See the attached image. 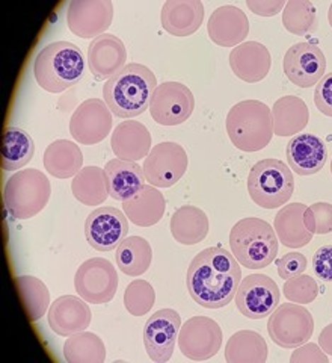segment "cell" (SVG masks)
<instances>
[{
	"instance_id": "1",
	"label": "cell",
	"mask_w": 332,
	"mask_h": 363,
	"mask_svg": "<svg viewBox=\"0 0 332 363\" xmlns=\"http://www.w3.org/2000/svg\"><path fill=\"white\" fill-rule=\"evenodd\" d=\"M242 281L237 259L224 247L202 250L190 262L186 285L192 300L205 309H221L236 297Z\"/></svg>"
},
{
	"instance_id": "2",
	"label": "cell",
	"mask_w": 332,
	"mask_h": 363,
	"mask_svg": "<svg viewBox=\"0 0 332 363\" xmlns=\"http://www.w3.org/2000/svg\"><path fill=\"white\" fill-rule=\"evenodd\" d=\"M156 88L157 79L151 68L132 62L108 79L103 86V100L115 117L133 118L150 109Z\"/></svg>"
},
{
	"instance_id": "3",
	"label": "cell",
	"mask_w": 332,
	"mask_h": 363,
	"mask_svg": "<svg viewBox=\"0 0 332 363\" xmlns=\"http://www.w3.org/2000/svg\"><path fill=\"white\" fill-rule=\"evenodd\" d=\"M85 73L84 53L76 44L56 41L40 50L33 74L41 88L49 93L62 91L76 85Z\"/></svg>"
},
{
	"instance_id": "4",
	"label": "cell",
	"mask_w": 332,
	"mask_h": 363,
	"mask_svg": "<svg viewBox=\"0 0 332 363\" xmlns=\"http://www.w3.org/2000/svg\"><path fill=\"white\" fill-rule=\"evenodd\" d=\"M230 247L240 265L249 269H261L269 267L277 257L278 236L268 221L248 217L233 225Z\"/></svg>"
},
{
	"instance_id": "5",
	"label": "cell",
	"mask_w": 332,
	"mask_h": 363,
	"mask_svg": "<svg viewBox=\"0 0 332 363\" xmlns=\"http://www.w3.org/2000/svg\"><path fill=\"white\" fill-rule=\"evenodd\" d=\"M227 132L239 150L260 152L275 135L272 109L260 100L239 101L227 116Z\"/></svg>"
},
{
	"instance_id": "6",
	"label": "cell",
	"mask_w": 332,
	"mask_h": 363,
	"mask_svg": "<svg viewBox=\"0 0 332 363\" xmlns=\"http://www.w3.org/2000/svg\"><path fill=\"white\" fill-rule=\"evenodd\" d=\"M52 186L42 172L37 168L21 169L11 176L4 189L6 211L16 220H29L40 213L50 200Z\"/></svg>"
},
{
	"instance_id": "7",
	"label": "cell",
	"mask_w": 332,
	"mask_h": 363,
	"mask_svg": "<svg viewBox=\"0 0 332 363\" xmlns=\"http://www.w3.org/2000/svg\"><path fill=\"white\" fill-rule=\"evenodd\" d=\"M294 191L292 169L278 159H263L248 176L249 197L263 209H277L287 203Z\"/></svg>"
},
{
	"instance_id": "8",
	"label": "cell",
	"mask_w": 332,
	"mask_h": 363,
	"mask_svg": "<svg viewBox=\"0 0 332 363\" xmlns=\"http://www.w3.org/2000/svg\"><path fill=\"white\" fill-rule=\"evenodd\" d=\"M268 332L277 345L296 348L313 336V315L301 304L284 303L269 315Z\"/></svg>"
},
{
	"instance_id": "9",
	"label": "cell",
	"mask_w": 332,
	"mask_h": 363,
	"mask_svg": "<svg viewBox=\"0 0 332 363\" xmlns=\"http://www.w3.org/2000/svg\"><path fill=\"white\" fill-rule=\"evenodd\" d=\"M74 288L80 297L91 304L109 303L118 289L117 269L108 259H88L76 272Z\"/></svg>"
},
{
	"instance_id": "10",
	"label": "cell",
	"mask_w": 332,
	"mask_h": 363,
	"mask_svg": "<svg viewBox=\"0 0 332 363\" xmlns=\"http://www.w3.org/2000/svg\"><path fill=\"white\" fill-rule=\"evenodd\" d=\"M189 165L186 150L178 143L165 141L154 145L144 162L147 182L156 188H169L185 176Z\"/></svg>"
},
{
	"instance_id": "11",
	"label": "cell",
	"mask_w": 332,
	"mask_h": 363,
	"mask_svg": "<svg viewBox=\"0 0 332 363\" xmlns=\"http://www.w3.org/2000/svg\"><path fill=\"white\" fill-rule=\"evenodd\" d=\"M222 337V328L212 318L193 316L180 328L178 347L190 360H207L221 350Z\"/></svg>"
},
{
	"instance_id": "12",
	"label": "cell",
	"mask_w": 332,
	"mask_h": 363,
	"mask_svg": "<svg viewBox=\"0 0 332 363\" xmlns=\"http://www.w3.org/2000/svg\"><path fill=\"white\" fill-rule=\"evenodd\" d=\"M281 292L266 274H251L240 281L236 294L239 312L251 320H263L280 306Z\"/></svg>"
},
{
	"instance_id": "13",
	"label": "cell",
	"mask_w": 332,
	"mask_h": 363,
	"mask_svg": "<svg viewBox=\"0 0 332 363\" xmlns=\"http://www.w3.org/2000/svg\"><path fill=\"white\" fill-rule=\"evenodd\" d=\"M195 109V97L192 91L180 82H164L154 89L150 113L162 126H177L185 123Z\"/></svg>"
},
{
	"instance_id": "14",
	"label": "cell",
	"mask_w": 332,
	"mask_h": 363,
	"mask_svg": "<svg viewBox=\"0 0 332 363\" xmlns=\"http://www.w3.org/2000/svg\"><path fill=\"white\" fill-rule=\"evenodd\" d=\"M129 233V218L115 208H98L88 215L85 236L88 244L97 252H112Z\"/></svg>"
},
{
	"instance_id": "15",
	"label": "cell",
	"mask_w": 332,
	"mask_h": 363,
	"mask_svg": "<svg viewBox=\"0 0 332 363\" xmlns=\"http://www.w3.org/2000/svg\"><path fill=\"white\" fill-rule=\"evenodd\" d=\"M181 328V318L174 309L153 313L144 327V345L147 354L156 363H165L174 354L176 340Z\"/></svg>"
},
{
	"instance_id": "16",
	"label": "cell",
	"mask_w": 332,
	"mask_h": 363,
	"mask_svg": "<svg viewBox=\"0 0 332 363\" xmlns=\"http://www.w3.org/2000/svg\"><path fill=\"white\" fill-rule=\"evenodd\" d=\"M282 68L289 81L299 88L317 85L325 76L326 58L319 45L297 43L285 52Z\"/></svg>"
},
{
	"instance_id": "17",
	"label": "cell",
	"mask_w": 332,
	"mask_h": 363,
	"mask_svg": "<svg viewBox=\"0 0 332 363\" xmlns=\"http://www.w3.org/2000/svg\"><path fill=\"white\" fill-rule=\"evenodd\" d=\"M112 130V112L101 99H88L73 112L70 133L84 145L101 143Z\"/></svg>"
},
{
	"instance_id": "18",
	"label": "cell",
	"mask_w": 332,
	"mask_h": 363,
	"mask_svg": "<svg viewBox=\"0 0 332 363\" xmlns=\"http://www.w3.org/2000/svg\"><path fill=\"white\" fill-rule=\"evenodd\" d=\"M113 18L110 0H71L68 5V28L80 38H97L106 33Z\"/></svg>"
},
{
	"instance_id": "19",
	"label": "cell",
	"mask_w": 332,
	"mask_h": 363,
	"mask_svg": "<svg viewBox=\"0 0 332 363\" xmlns=\"http://www.w3.org/2000/svg\"><path fill=\"white\" fill-rule=\"evenodd\" d=\"M127 61V49L124 43L112 33L103 35L91 41L88 48V65L93 76L98 81L110 79L120 73Z\"/></svg>"
},
{
	"instance_id": "20",
	"label": "cell",
	"mask_w": 332,
	"mask_h": 363,
	"mask_svg": "<svg viewBox=\"0 0 332 363\" xmlns=\"http://www.w3.org/2000/svg\"><path fill=\"white\" fill-rule=\"evenodd\" d=\"M210 40L221 48H237L249 33V20L242 9L233 5L216 8L207 25Z\"/></svg>"
},
{
	"instance_id": "21",
	"label": "cell",
	"mask_w": 332,
	"mask_h": 363,
	"mask_svg": "<svg viewBox=\"0 0 332 363\" xmlns=\"http://www.w3.org/2000/svg\"><path fill=\"white\" fill-rule=\"evenodd\" d=\"M93 313L82 297L64 295L52 303L49 309V325L59 336H71L89 327Z\"/></svg>"
},
{
	"instance_id": "22",
	"label": "cell",
	"mask_w": 332,
	"mask_h": 363,
	"mask_svg": "<svg viewBox=\"0 0 332 363\" xmlns=\"http://www.w3.org/2000/svg\"><path fill=\"white\" fill-rule=\"evenodd\" d=\"M328 147L324 140L313 133H299L287 144V161L299 176L319 173L326 164Z\"/></svg>"
},
{
	"instance_id": "23",
	"label": "cell",
	"mask_w": 332,
	"mask_h": 363,
	"mask_svg": "<svg viewBox=\"0 0 332 363\" xmlns=\"http://www.w3.org/2000/svg\"><path fill=\"white\" fill-rule=\"evenodd\" d=\"M233 73L248 84H257L265 79L272 67L270 52L257 41H248L237 45L230 53Z\"/></svg>"
},
{
	"instance_id": "24",
	"label": "cell",
	"mask_w": 332,
	"mask_h": 363,
	"mask_svg": "<svg viewBox=\"0 0 332 363\" xmlns=\"http://www.w3.org/2000/svg\"><path fill=\"white\" fill-rule=\"evenodd\" d=\"M151 133L142 123L127 120L112 132L110 147L118 159L136 162L151 152Z\"/></svg>"
},
{
	"instance_id": "25",
	"label": "cell",
	"mask_w": 332,
	"mask_h": 363,
	"mask_svg": "<svg viewBox=\"0 0 332 363\" xmlns=\"http://www.w3.org/2000/svg\"><path fill=\"white\" fill-rule=\"evenodd\" d=\"M160 20L171 35L189 37L202 25L204 5L201 0H166Z\"/></svg>"
},
{
	"instance_id": "26",
	"label": "cell",
	"mask_w": 332,
	"mask_h": 363,
	"mask_svg": "<svg viewBox=\"0 0 332 363\" xmlns=\"http://www.w3.org/2000/svg\"><path fill=\"white\" fill-rule=\"evenodd\" d=\"M105 174L109 197L118 201L132 199L145 186L147 180L139 164L118 157L106 164Z\"/></svg>"
},
{
	"instance_id": "27",
	"label": "cell",
	"mask_w": 332,
	"mask_h": 363,
	"mask_svg": "<svg viewBox=\"0 0 332 363\" xmlns=\"http://www.w3.org/2000/svg\"><path fill=\"white\" fill-rule=\"evenodd\" d=\"M122 209L133 224L150 227L164 218L166 200L156 186L145 185L132 199L122 201Z\"/></svg>"
},
{
	"instance_id": "28",
	"label": "cell",
	"mask_w": 332,
	"mask_h": 363,
	"mask_svg": "<svg viewBox=\"0 0 332 363\" xmlns=\"http://www.w3.org/2000/svg\"><path fill=\"white\" fill-rule=\"evenodd\" d=\"M307 206L302 203L284 204L273 221L278 241L289 248H301L311 242L313 233L307 229L304 213Z\"/></svg>"
},
{
	"instance_id": "29",
	"label": "cell",
	"mask_w": 332,
	"mask_h": 363,
	"mask_svg": "<svg viewBox=\"0 0 332 363\" xmlns=\"http://www.w3.org/2000/svg\"><path fill=\"white\" fill-rule=\"evenodd\" d=\"M273 133L292 136L302 132L310 121V111L305 101L297 96H285L275 101L272 108Z\"/></svg>"
},
{
	"instance_id": "30",
	"label": "cell",
	"mask_w": 332,
	"mask_h": 363,
	"mask_svg": "<svg viewBox=\"0 0 332 363\" xmlns=\"http://www.w3.org/2000/svg\"><path fill=\"white\" fill-rule=\"evenodd\" d=\"M171 233L183 245H195L209 235V218L205 212L197 206H181L171 217Z\"/></svg>"
},
{
	"instance_id": "31",
	"label": "cell",
	"mask_w": 332,
	"mask_h": 363,
	"mask_svg": "<svg viewBox=\"0 0 332 363\" xmlns=\"http://www.w3.org/2000/svg\"><path fill=\"white\" fill-rule=\"evenodd\" d=\"M84 165V155L79 145L68 140L52 143L44 153V168L53 177L70 179L79 174Z\"/></svg>"
},
{
	"instance_id": "32",
	"label": "cell",
	"mask_w": 332,
	"mask_h": 363,
	"mask_svg": "<svg viewBox=\"0 0 332 363\" xmlns=\"http://www.w3.org/2000/svg\"><path fill=\"white\" fill-rule=\"evenodd\" d=\"M227 363H265L268 344L265 337L254 330H240L228 339L225 347Z\"/></svg>"
},
{
	"instance_id": "33",
	"label": "cell",
	"mask_w": 332,
	"mask_h": 363,
	"mask_svg": "<svg viewBox=\"0 0 332 363\" xmlns=\"http://www.w3.org/2000/svg\"><path fill=\"white\" fill-rule=\"evenodd\" d=\"M117 265L125 276L139 277L148 271L153 260V248L141 236H129L117 247Z\"/></svg>"
},
{
	"instance_id": "34",
	"label": "cell",
	"mask_w": 332,
	"mask_h": 363,
	"mask_svg": "<svg viewBox=\"0 0 332 363\" xmlns=\"http://www.w3.org/2000/svg\"><path fill=\"white\" fill-rule=\"evenodd\" d=\"M35 153V144L30 135L20 128H6L2 135V169L16 172L25 167Z\"/></svg>"
},
{
	"instance_id": "35",
	"label": "cell",
	"mask_w": 332,
	"mask_h": 363,
	"mask_svg": "<svg viewBox=\"0 0 332 363\" xmlns=\"http://www.w3.org/2000/svg\"><path fill=\"white\" fill-rule=\"evenodd\" d=\"M71 191L76 200L85 206H98L105 203L109 197L105 169L96 165L82 168L71 182Z\"/></svg>"
},
{
	"instance_id": "36",
	"label": "cell",
	"mask_w": 332,
	"mask_h": 363,
	"mask_svg": "<svg viewBox=\"0 0 332 363\" xmlns=\"http://www.w3.org/2000/svg\"><path fill=\"white\" fill-rule=\"evenodd\" d=\"M64 357L68 363H103L106 360V347L97 335L84 330L68 336Z\"/></svg>"
},
{
	"instance_id": "37",
	"label": "cell",
	"mask_w": 332,
	"mask_h": 363,
	"mask_svg": "<svg viewBox=\"0 0 332 363\" xmlns=\"http://www.w3.org/2000/svg\"><path fill=\"white\" fill-rule=\"evenodd\" d=\"M16 285L29 321H38L49 309L50 292L44 283L33 276L17 277Z\"/></svg>"
},
{
	"instance_id": "38",
	"label": "cell",
	"mask_w": 332,
	"mask_h": 363,
	"mask_svg": "<svg viewBox=\"0 0 332 363\" xmlns=\"http://www.w3.org/2000/svg\"><path fill=\"white\" fill-rule=\"evenodd\" d=\"M282 25L293 35L304 37L317 30V13L310 0H289L282 13Z\"/></svg>"
},
{
	"instance_id": "39",
	"label": "cell",
	"mask_w": 332,
	"mask_h": 363,
	"mask_svg": "<svg viewBox=\"0 0 332 363\" xmlns=\"http://www.w3.org/2000/svg\"><path fill=\"white\" fill-rule=\"evenodd\" d=\"M156 303V292L151 283L147 280H133L125 288L124 292V306L127 312L133 316L147 315L153 309Z\"/></svg>"
},
{
	"instance_id": "40",
	"label": "cell",
	"mask_w": 332,
	"mask_h": 363,
	"mask_svg": "<svg viewBox=\"0 0 332 363\" xmlns=\"http://www.w3.org/2000/svg\"><path fill=\"white\" fill-rule=\"evenodd\" d=\"M282 291L285 298L289 301L297 304H308L317 298L319 285L313 277L301 274L285 280Z\"/></svg>"
},
{
	"instance_id": "41",
	"label": "cell",
	"mask_w": 332,
	"mask_h": 363,
	"mask_svg": "<svg viewBox=\"0 0 332 363\" xmlns=\"http://www.w3.org/2000/svg\"><path fill=\"white\" fill-rule=\"evenodd\" d=\"M304 223L313 235H326L332 232V204L320 201L305 209Z\"/></svg>"
},
{
	"instance_id": "42",
	"label": "cell",
	"mask_w": 332,
	"mask_h": 363,
	"mask_svg": "<svg viewBox=\"0 0 332 363\" xmlns=\"http://www.w3.org/2000/svg\"><path fill=\"white\" fill-rule=\"evenodd\" d=\"M277 267H278L280 277L287 280V279L304 274V271L307 269V257L302 253L292 252L278 259Z\"/></svg>"
},
{
	"instance_id": "43",
	"label": "cell",
	"mask_w": 332,
	"mask_h": 363,
	"mask_svg": "<svg viewBox=\"0 0 332 363\" xmlns=\"http://www.w3.org/2000/svg\"><path fill=\"white\" fill-rule=\"evenodd\" d=\"M314 104L326 117H332V73L325 74L316 85Z\"/></svg>"
},
{
	"instance_id": "44",
	"label": "cell",
	"mask_w": 332,
	"mask_h": 363,
	"mask_svg": "<svg viewBox=\"0 0 332 363\" xmlns=\"http://www.w3.org/2000/svg\"><path fill=\"white\" fill-rule=\"evenodd\" d=\"M292 363H328V354L317 344L305 342L296 347L290 357Z\"/></svg>"
},
{
	"instance_id": "45",
	"label": "cell",
	"mask_w": 332,
	"mask_h": 363,
	"mask_svg": "<svg viewBox=\"0 0 332 363\" xmlns=\"http://www.w3.org/2000/svg\"><path fill=\"white\" fill-rule=\"evenodd\" d=\"M314 274L324 281H332V245L320 247L313 256Z\"/></svg>"
},
{
	"instance_id": "46",
	"label": "cell",
	"mask_w": 332,
	"mask_h": 363,
	"mask_svg": "<svg viewBox=\"0 0 332 363\" xmlns=\"http://www.w3.org/2000/svg\"><path fill=\"white\" fill-rule=\"evenodd\" d=\"M246 6L261 17H273L285 8L284 0H248Z\"/></svg>"
},
{
	"instance_id": "47",
	"label": "cell",
	"mask_w": 332,
	"mask_h": 363,
	"mask_svg": "<svg viewBox=\"0 0 332 363\" xmlns=\"http://www.w3.org/2000/svg\"><path fill=\"white\" fill-rule=\"evenodd\" d=\"M319 344L328 356H332V324L326 325L319 336Z\"/></svg>"
},
{
	"instance_id": "48",
	"label": "cell",
	"mask_w": 332,
	"mask_h": 363,
	"mask_svg": "<svg viewBox=\"0 0 332 363\" xmlns=\"http://www.w3.org/2000/svg\"><path fill=\"white\" fill-rule=\"evenodd\" d=\"M328 20H329V25H331V28H332V4H331V6H329V13H328Z\"/></svg>"
},
{
	"instance_id": "49",
	"label": "cell",
	"mask_w": 332,
	"mask_h": 363,
	"mask_svg": "<svg viewBox=\"0 0 332 363\" xmlns=\"http://www.w3.org/2000/svg\"><path fill=\"white\" fill-rule=\"evenodd\" d=\"M331 173H332V161H331Z\"/></svg>"
}]
</instances>
